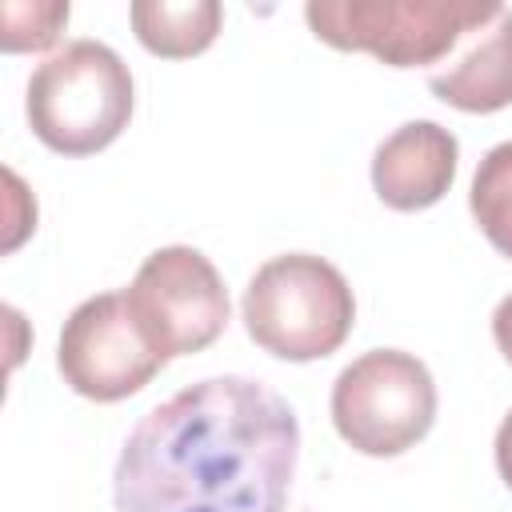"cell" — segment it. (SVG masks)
<instances>
[{
  "mask_svg": "<svg viewBox=\"0 0 512 512\" xmlns=\"http://www.w3.org/2000/svg\"><path fill=\"white\" fill-rule=\"evenodd\" d=\"M132 72L100 40H72L28 76L24 112L40 144L60 156L108 148L132 120Z\"/></svg>",
  "mask_w": 512,
  "mask_h": 512,
  "instance_id": "2",
  "label": "cell"
},
{
  "mask_svg": "<svg viewBox=\"0 0 512 512\" xmlns=\"http://www.w3.org/2000/svg\"><path fill=\"white\" fill-rule=\"evenodd\" d=\"M460 144L436 120H408L372 152V188L396 212L432 208L456 180Z\"/></svg>",
  "mask_w": 512,
  "mask_h": 512,
  "instance_id": "8",
  "label": "cell"
},
{
  "mask_svg": "<svg viewBox=\"0 0 512 512\" xmlns=\"http://www.w3.org/2000/svg\"><path fill=\"white\" fill-rule=\"evenodd\" d=\"M224 8L216 0H188V4H132V28L136 40L152 52V56H168V60H184V56H200L216 32H220Z\"/></svg>",
  "mask_w": 512,
  "mask_h": 512,
  "instance_id": "10",
  "label": "cell"
},
{
  "mask_svg": "<svg viewBox=\"0 0 512 512\" xmlns=\"http://www.w3.org/2000/svg\"><path fill=\"white\" fill-rule=\"evenodd\" d=\"M300 456L292 404L252 376H208L124 440L116 512H284Z\"/></svg>",
  "mask_w": 512,
  "mask_h": 512,
  "instance_id": "1",
  "label": "cell"
},
{
  "mask_svg": "<svg viewBox=\"0 0 512 512\" xmlns=\"http://www.w3.org/2000/svg\"><path fill=\"white\" fill-rule=\"evenodd\" d=\"M468 208L496 252L512 260V140L484 152L472 176Z\"/></svg>",
  "mask_w": 512,
  "mask_h": 512,
  "instance_id": "11",
  "label": "cell"
},
{
  "mask_svg": "<svg viewBox=\"0 0 512 512\" xmlns=\"http://www.w3.org/2000/svg\"><path fill=\"white\" fill-rule=\"evenodd\" d=\"M492 340H496V348L504 352V360L512 364V292L496 304V312H492Z\"/></svg>",
  "mask_w": 512,
  "mask_h": 512,
  "instance_id": "13",
  "label": "cell"
},
{
  "mask_svg": "<svg viewBox=\"0 0 512 512\" xmlns=\"http://www.w3.org/2000/svg\"><path fill=\"white\" fill-rule=\"evenodd\" d=\"M244 328L248 336L292 364L332 356L352 324L356 296L336 264L312 252H284L256 268L244 288Z\"/></svg>",
  "mask_w": 512,
  "mask_h": 512,
  "instance_id": "3",
  "label": "cell"
},
{
  "mask_svg": "<svg viewBox=\"0 0 512 512\" xmlns=\"http://www.w3.org/2000/svg\"><path fill=\"white\" fill-rule=\"evenodd\" d=\"M56 364L72 392L100 404L140 392L164 368L132 320L124 292H100L72 308L60 328Z\"/></svg>",
  "mask_w": 512,
  "mask_h": 512,
  "instance_id": "7",
  "label": "cell"
},
{
  "mask_svg": "<svg viewBox=\"0 0 512 512\" xmlns=\"http://www.w3.org/2000/svg\"><path fill=\"white\" fill-rule=\"evenodd\" d=\"M496 472H500V480L512 488V412L500 420V428H496Z\"/></svg>",
  "mask_w": 512,
  "mask_h": 512,
  "instance_id": "14",
  "label": "cell"
},
{
  "mask_svg": "<svg viewBox=\"0 0 512 512\" xmlns=\"http://www.w3.org/2000/svg\"><path fill=\"white\" fill-rule=\"evenodd\" d=\"M124 300L164 364L172 356L204 352L228 324L224 280L212 260L188 244L156 248L124 288Z\"/></svg>",
  "mask_w": 512,
  "mask_h": 512,
  "instance_id": "6",
  "label": "cell"
},
{
  "mask_svg": "<svg viewBox=\"0 0 512 512\" xmlns=\"http://www.w3.org/2000/svg\"><path fill=\"white\" fill-rule=\"evenodd\" d=\"M436 420V380L412 352L372 348L332 384V424L364 456H400Z\"/></svg>",
  "mask_w": 512,
  "mask_h": 512,
  "instance_id": "5",
  "label": "cell"
},
{
  "mask_svg": "<svg viewBox=\"0 0 512 512\" xmlns=\"http://www.w3.org/2000/svg\"><path fill=\"white\" fill-rule=\"evenodd\" d=\"M68 24V4L36 0V4H4V52H40L52 48L60 28Z\"/></svg>",
  "mask_w": 512,
  "mask_h": 512,
  "instance_id": "12",
  "label": "cell"
},
{
  "mask_svg": "<svg viewBox=\"0 0 512 512\" xmlns=\"http://www.w3.org/2000/svg\"><path fill=\"white\" fill-rule=\"evenodd\" d=\"M468 44L428 72L436 100L460 112H500L512 104V8H500L484 28L464 36Z\"/></svg>",
  "mask_w": 512,
  "mask_h": 512,
  "instance_id": "9",
  "label": "cell"
},
{
  "mask_svg": "<svg viewBox=\"0 0 512 512\" xmlns=\"http://www.w3.org/2000/svg\"><path fill=\"white\" fill-rule=\"evenodd\" d=\"M500 8L496 0H308L304 20L316 40L340 52H372L392 68H420L448 56Z\"/></svg>",
  "mask_w": 512,
  "mask_h": 512,
  "instance_id": "4",
  "label": "cell"
}]
</instances>
